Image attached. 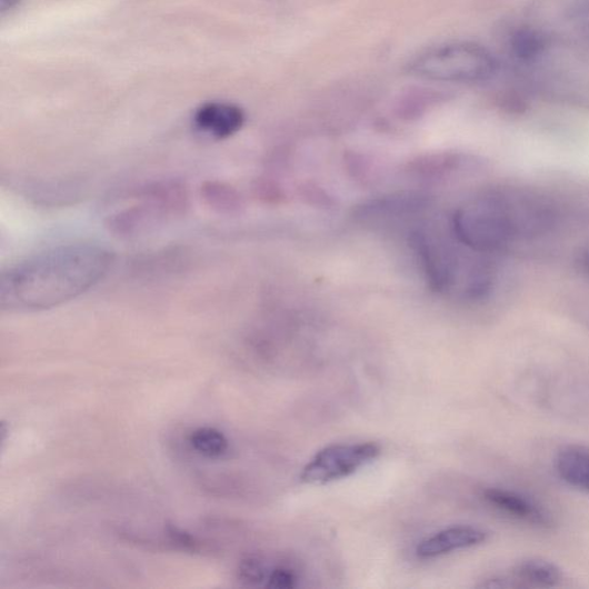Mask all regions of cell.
Returning <instances> with one entry per match:
<instances>
[{"instance_id":"cell-1","label":"cell","mask_w":589,"mask_h":589,"mask_svg":"<svg viewBox=\"0 0 589 589\" xmlns=\"http://www.w3.org/2000/svg\"><path fill=\"white\" fill-rule=\"evenodd\" d=\"M100 244L59 246L21 260L0 278V308L37 312L68 303L100 283L113 264Z\"/></svg>"},{"instance_id":"cell-2","label":"cell","mask_w":589,"mask_h":589,"mask_svg":"<svg viewBox=\"0 0 589 589\" xmlns=\"http://www.w3.org/2000/svg\"><path fill=\"white\" fill-rule=\"evenodd\" d=\"M547 214L537 204L513 202L505 196H486L458 210L452 231L458 242L478 253H493L519 236L546 227Z\"/></svg>"},{"instance_id":"cell-3","label":"cell","mask_w":589,"mask_h":589,"mask_svg":"<svg viewBox=\"0 0 589 589\" xmlns=\"http://www.w3.org/2000/svg\"><path fill=\"white\" fill-rule=\"evenodd\" d=\"M499 68L497 58L482 46L449 43L416 57L410 72L417 78L448 83H479L492 79Z\"/></svg>"},{"instance_id":"cell-4","label":"cell","mask_w":589,"mask_h":589,"mask_svg":"<svg viewBox=\"0 0 589 589\" xmlns=\"http://www.w3.org/2000/svg\"><path fill=\"white\" fill-rule=\"evenodd\" d=\"M549 43L589 44V0H532L526 21Z\"/></svg>"},{"instance_id":"cell-5","label":"cell","mask_w":589,"mask_h":589,"mask_svg":"<svg viewBox=\"0 0 589 589\" xmlns=\"http://www.w3.org/2000/svg\"><path fill=\"white\" fill-rule=\"evenodd\" d=\"M381 452L375 442L338 443L319 450L303 468L307 485H326L348 478L377 460Z\"/></svg>"},{"instance_id":"cell-6","label":"cell","mask_w":589,"mask_h":589,"mask_svg":"<svg viewBox=\"0 0 589 589\" xmlns=\"http://www.w3.org/2000/svg\"><path fill=\"white\" fill-rule=\"evenodd\" d=\"M409 243L431 288L436 291L449 290L460 269L457 253L450 244L425 229H416L410 234Z\"/></svg>"},{"instance_id":"cell-7","label":"cell","mask_w":589,"mask_h":589,"mask_svg":"<svg viewBox=\"0 0 589 589\" xmlns=\"http://www.w3.org/2000/svg\"><path fill=\"white\" fill-rule=\"evenodd\" d=\"M246 114L234 104L211 102L202 106L193 114V127L198 132L214 141L232 138L240 132Z\"/></svg>"},{"instance_id":"cell-8","label":"cell","mask_w":589,"mask_h":589,"mask_svg":"<svg viewBox=\"0 0 589 589\" xmlns=\"http://www.w3.org/2000/svg\"><path fill=\"white\" fill-rule=\"evenodd\" d=\"M487 533L473 527H452L425 538L416 547L419 560H435L448 553L483 543Z\"/></svg>"},{"instance_id":"cell-9","label":"cell","mask_w":589,"mask_h":589,"mask_svg":"<svg viewBox=\"0 0 589 589\" xmlns=\"http://www.w3.org/2000/svg\"><path fill=\"white\" fill-rule=\"evenodd\" d=\"M483 500L501 513L536 527H549V515L536 502L509 489L487 488Z\"/></svg>"},{"instance_id":"cell-10","label":"cell","mask_w":589,"mask_h":589,"mask_svg":"<svg viewBox=\"0 0 589 589\" xmlns=\"http://www.w3.org/2000/svg\"><path fill=\"white\" fill-rule=\"evenodd\" d=\"M428 198L418 193L392 194L359 208L362 218H390L412 214L427 209Z\"/></svg>"},{"instance_id":"cell-11","label":"cell","mask_w":589,"mask_h":589,"mask_svg":"<svg viewBox=\"0 0 589 589\" xmlns=\"http://www.w3.org/2000/svg\"><path fill=\"white\" fill-rule=\"evenodd\" d=\"M556 470L570 486L589 492V449L572 446L556 458Z\"/></svg>"},{"instance_id":"cell-12","label":"cell","mask_w":589,"mask_h":589,"mask_svg":"<svg viewBox=\"0 0 589 589\" xmlns=\"http://www.w3.org/2000/svg\"><path fill=\"white\" fill-rule=\"evenodd\" d=\"M509 47L512 56L523 62L536 61L551 48L545 38L527 23H521L512 31Z\"/></svg>"},{"instance_id":"cell-13","label":"cell","mask_w":589,"mask_h":589,"mask_svg":"<svg viewBox=\"0 0 589 589\" xmlns=\"http://www.w3.org/2000/svg\"><path fill=\"white\" fill-rule=\"evenodd\" d=\"M515 577L522 585L535 587H555L562 581L561 570L542 560H528L515 568Z\"/></svg>"},{"instance_id":"cell-14","label":"cell","mask_w":589,"mask_h":589,"mask_svg":"<svg viewBox=\"0 0 589 589\" xmlns=\"http://www.w3.org/2000/svg\"><path fill=\"white\" fill-rule=\"evenodd\" d=\"M202 198L208 207L223 214H234L242 209L240 193L231 186L219 181L202 187Z\"/></svg>"},{"instance_id":"cell-15","label":"cell","mask_w":589,"mask_h":589,"mask_svg":"<svg viewBox=\"0 0 589 589\" xmlns=\"http://www.w3.org/2000/svg\"><path fill=\"white\" fill-rule=\"evenodd\" d=\"M189 445L196 452L214 460L223 457L229 449L226 436L213 428L194 430L189 437Z\"/></svg>"},{"instance_id":"cell-16","label":"cell","mask_w":589,"mask_h":589,"mask_svg":"<svg viewBox=\"0 0 589 589\" xmlns=\"http://www.w3.org/2000/svg\"><path fill=\"white\" fill-rule=\"evenodd\" d=\"M461 161L458 156L450 153L425 156L411 163L410 171L421 178H441L456 170Z\"/></svg>"},{"instance_id":"cell-17","label":"cell","mask_w":589,"mask_h":589,"mask_svg":"<svg viewBox=\"0 0 589 589\" xmlns=\"http://www.w3.org/2000/svg\"><path fill=\"white\" fill-rule=\"evenodd\" d=\"M269 572V566L259 556H248L238 570L240 581L248 586L266 585Z\"/></svg>"},{"instance_id":"cell-18","label":"cell","mask_w":589,"mask_h":589,"mask_svg":"<svg viewBox=\"0 0 589 589\" xmlns=\"http://www.w3.org/2000/svg\"><path fill=\"white\" fill-rule=\"evenodd\" d=\"M300 576L292 567L282 565L270 569L266 587L273 589H293L299 586Z\"/></svg>"},{"instance_id":"cell-19","label":"cell","mask_w":589,"mask_h":589,"mask_svg":"<svg viewBox=\"0 0 589 589\" xmlns=\"http://www.w3.org/2000/svg\"><path fill=\"white\" fill-rule=\"evenodd\" d=\"M167 533L170 541L181 550L196 552L201 549V545L198 540H196L190 533L174 526H169L167 528Z\"/></svg>"},{"instance_id":"cell-20","label":"cell","mask_w":589,"mask_h":589,"mask_svg":"<svg viewBox=\"0 0 589 589\" xmlns=\"http://www.w3.org/2000/svg\"><path fill=\"white\" fill-rule=\"evenodd\" d=\"M579 266L580 270L589 277V250L581 254Z\"/></svg>"},{"instance_id":"cell-21","label":"cell","mask_w":589,"mask_h":589,"mask_svg":"<svg viewBox=\"0 0 589 589\" xmlns=\"http://www.w3.org/2000/svg\"><path fill=\"white\" fill-rule=\"evenodd\" d=\"M0 2H2V11L4 12L12 10L20 2V0H0Z\"/></svg>"}]
</instances>
